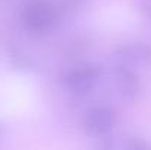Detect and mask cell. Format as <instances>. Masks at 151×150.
Listing matches in <instances>:
<instances>
[{
  "label": "cell",
  "mask_w": 151,
  "mask_h": 150,
  "mask_svg": "<svg viewBox=\"0 0 151 150\" xmlns=\"http://www.w3.org/2000/svg\"><path fill=\"white\" fill-rule=\"evenodd\" d=\"M116 80H117V88L120 94L126 99H134L141 90L139 81L137 75L131 71V68L119 65V68L116 69Z\"/></svg>",
  "instance_id": "obj_5"
},
{
  "label": "cell",
  "mask_w": 151,
  "mask_h": 150,
  "mask_svg": "<svg viewBox=\"0 0 151 150\" xmlns=\"http://www.w3.org/2000/svg\"><path fill=\"white\" fill-rule=\"evenodd\" d=\"M57 19L56 7L47 0H31L22 12V24L32 34L50 31Z\"/></svg>",
  "instance_id": "obj_1"
},
{
  "label": "cell",
  "mask_w": 151,
  "mask_h": 150,
  "mask_svg": "<svg viewBox=\"0 0 151 150\" xmlns=\"http://www.w3.org/2000/svg\"><path fill=\"white\" fill-rule=\"evenodd\" d=\"M100 77V69L91 63H82L65 75V86L76 94L88 93Z\"/></svg>",
  "instance_id": "obj_2"
},
{
  "label": "cell",
  "mask_w": 151,
  "mask_h": 150,
  "mask_svg": "<svg viewBox=\"0 0 151 150\" xmlns=\"http://www.w3.org/2000/svg\"><path fill=\"white\" fill-rule=\"evenodd\" d=\"M129 149H137V150H142V149H147V147H150V144L147 143V141H144L142 138H139V137H134V138H131V141L126 144Z\"/></svg>",
  "instance_id": "obj_6"
},
{
  "label": "cell",
  "mask_w": 151,
  "mask_h": 150,
  "mask_svg": "<svg viewBox=\"0 0 151 150\" xmlns=\"http://www.w3.org/2000/svg\"><path fill=\"white\" fill-rule=\"evenodd\" d=\"M142 10L147 13V16L151 18V0H144V3H142Z\"/></svg>",
  "instance_id": "obj_7"
},
{
  "label": "cell",
  "mask_w": 151,
  "mask_h": 150,
  "mask_svg": "<svg viewBox=\"0 0 151 150\" xmlns=\"http://www.w3.org/2000/svg\"><path fill=\"white\" fill-rule=\"evenodd\" d=\"M116 115L111 109L97 106L90 109L84 116V127L90 134L94 136H104L114 127Z\"/></svg>",
  "instance_id": "obj_3"
},
{
  "label": "cell",
  "mask_w": 151,
  "mask_h": 150,
  "mask_svg": "<svg viewBox=\"0 0 151 150\" xmlns=\"http://www.w3.org/2000/svg\"><path fill=\"white\" fill-rule=\"evenodd\" d=\"M116 59L120 66L134 68L138 65L150 63L151 62V47L144 44H135L123 47L116 53Z\"/></svg>",
  "instance_id": "obj_4"
}]
</instances>
